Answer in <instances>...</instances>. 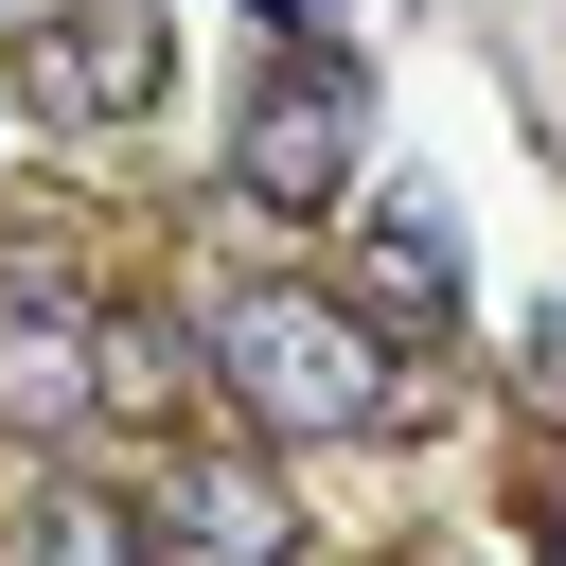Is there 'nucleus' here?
<instances>
[{"mask_svg":"<svg viewBox=\"0 0 566 566\" xmlns=\"http://www.w3.org/2000/svg\"><path fill=\"white\" fill-rule=\"evenodd\" d=\"M283 548H301L283 460H248V442H177V460L142 478V566H283Z\"/></svg>","mask_w":566,"mask_h":566,"instance_id":"obj_4","label":"nucleus"},{"mask_svg":"<svg viewBox=\"0 0 566 566\" xmlns=\"http://www.w3.org/2000/svg\"><path fill=\"white\" fill-rule=\"evenodd\" d=\"M0 566H142V495H106V478H35Z\"/></svg>","mask_w":566,"mask_h":566,"instance_id":"obj_7","label":"nucleus"},{"mask_svg":"<svg viewBox=\"0 0 566 566\" xmlns=\"http://www.w3.org/2000/svg\"><path fill=\"white\" fill-rule=\"evenodd\" d=\"M354 265H371L354 318H424V336L460 318V212H442V195H371V212H354Z\"/></svg>","mask_w":566,"mask_h":566,"instance_id":"obj_6","label":"nucleus"},{"mask_svg":"<svg viewBox=\"0 0 566 566\" xmlns=\"http://www.w3.org/2000/svg\"><path fill=\"white\" fill-rule=\"evenodd\" d=\"M354 142H371V71L336 53V0H265V88L230 124V195L301 230L354 195Z\"/></svg>","mask_w":566,"mask_h":566,"instance_id":"obj_2","label":"nucleus"},{"mask_svg":"<svg viewBox=\"0 0 566 566\" xmlns=\"http://www.w3.org/2000/svg\"><path fill=\"white\" fill-rule=\"evenodd\" d=\"M159 71H177V35H159V0H53V18H18V88L53 106V124H142L159 106Z\"/></svg>","mask_w":566,"mask_h":566,"instance_id":"obj_3","label":"nucleus"},{"mask_svg":"<svg viewBox=\"0 0 566 566\" xmlns=\"http://www.w3.org/2000/svg\"><path fill=\"white\" fill-rule=\"evenodd\" d=\"M195 371H212L265 442H371V424L407 407L389 336H371L336 283H212V301H195Z\"/></svg>","mask_w":566,"mask_h":566,"instance_id":"obj_1","label":"nucleus"},{"mask_svg":"<svg viewBox=\"0 0 566 566\" xmlns=\"http://www.w3.org/2000/svg\"><path fill=\"white\" fill-rule=\"evenodd\" d=\"M0 424L18 442H71L88 424V301L71 283H0Z\"/></svg>","mask_w":566,"mask_h":566,"instance_id":"obj_5","label":"nucleus"},{"mask_svg":"<svg viewBox=\"0 0 566 566\" xmlns=\"http://www.w3.org/2000/svg\"><path fill=\"white\" fill-rule=\"evenodd\" d=\"M531 548H548V566H566V495H548V513H531Z\"/></svg>","mask_w":566,"mask_h":566,"instance_id":"obj_9","label":"nucleus"},{"mask_svg":"<svg viewBox=\"0 0 566 566\" xmlns=\"http://www.w3.org/2000/svg\"><path fill=\"white\" fill-rule=\"evenodd\" d=\"M159 389H195V336H159V318H88V407H159Z\"/></svg>","mask_w":566,"mask_h":566,"instance_id":"obj_8","label":"nucleus"}]
</instances>
